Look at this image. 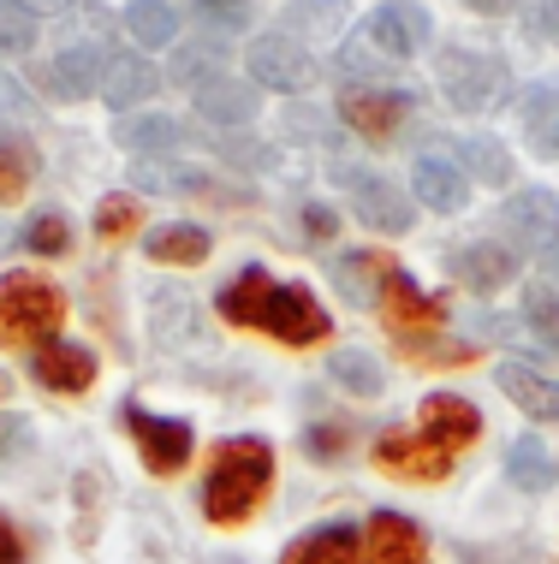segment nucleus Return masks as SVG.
I'll return each mask as SVG.
<instances>
[{"instance_id":"1","label":"nucleus","mask_w":559,"mask_h":564,"mask_svg":"<svg viewBox=\"0 0 559 564\" xmlns=\"http://www.w3.org/2000/svg\"><path fill=\"white\" fill-rule=\"evenodd\" d=\"M215 310H221V322L275 333L280 345H322L327 339V310H315V297L304 285H280L268 268H245L238 280H226Z\"/></svg>"},{"instance_id":"2","label":"nucleus","mask_w":559,"mask_h":564,"mask_svg":"<svg viewBox=\"0 0 559 564\" xmlns=\"http://www.w3.org/2000/svg\"><path fill=\"white\" fill-rule=\"evenodd\" d=\"M268 487H275V452H268V440H226V446L215 452V469H208L203 481V517L221 529L245 523V517H256V506L268 499Z\"/></svg>"},{"instance_id":"3","label":"nucleus","mask_w":559,"mask_h":564,"mask_svg":"<svg viewBox=\"0 0 559 564\" xmlns=\"http://www.w3.org/2000/svg\"><path fill=\"white\" fill-rule=\"evenodd\" d=\"M60 322H66V297H60L49 280H36V273H12V280L0 285V350L7 345L36 350Z\"/></svg>"},{"instance_id":"4","label":"nucleus","mask_w":559,"mask_h":564,"mask_svg":"<svg viewBox=\"0 0 559 564\" xmlns=\"http://www.w3.org/2000/svg\"><path fill=\"white\" fill-rule=\"evenodd\" d=\"M506 66L482 48H447L441 54V89L459 113H494L506 101Z\"/></svg>"},{"instance_id":"5","label":"nucleus","mask_w":559,"mask_h":564,"mask_svg":"<svg viewBox=\"0 0 559 564\" xmlns=\"http://www.w3.org/2000/svg\"><path fill=\"white\" fill-rule=\"evenodd\" d=\"M126 434L138 440L149 476H179V469L191 464V446H196V440H191V422L155 416V410H138V404H126Z\"/></svg>"},{"instance_id":"6","label":"nucleus","mask_w":559,"mask_h":564,"mask_svg":"<svg viewBox=\"0 0 559 564\" xmlns=\"http://www.w3.org/2000/svg\"><path fill=\"white\" fill-rule=\"evenodd\" d=\"M245 66L256 72V84L280 89V96H304V89L315 84V54L298 36H256Z\"/></svg>"},{"instance_id":"7","label":"nucleus","mask_w":559,"mask_h":564,"mask_svg":"<svg viewBox=\"0 0 559 564\" xmlns=\"http://www.w3.org/2000/svg\"><path fill=\"white\" fill-rule=\"evenodd\" d=\"M411 113H417V101L399 96V89H345V96H340V119H345L357 137H369V143L399 137V126H405Z\"/></svg>"},{"instance_id":"8","label":"nucleus","mask_w":559,"mask_h":564,"mask_svg":"<svg viewBox=\"0 0 559 564\" xmlns=\"http://www.w3.org/2000/svg\"><path fill=\"white\" fill-rule=\"evenodd\" d=\"M375 464L399 481H447L452 476V452H441L422 434H399V429L375 440Z\"/></svg>"},{"instance_id":"9","label":"nucleus","mask_w":559,"mask_h":564,"mask_svg":"<svg viewBox=\"0 0 559 564\" xmlns=\"http://www.w3.org/2000/svg\"><path fill=\"white\" fill-rule=\"evenodd\" d=\"M375 310L387 315L393 333H434V327H441V303L422 292V285H417L405 268H393L387 280H381V297H375Z\"/></svg>"},{"instance_id":"10","label":"nucleus","mask_w":559,"mask_h":564,"mask_svg":"<svg viewBox=\"0 0 559 564\" xmlns=\"http://www.w3.org/2000/svg\"><path fill=\"white\" fill-rule=\"evenodd\" d=\"M429 24H434V19L417 7V0H387V7H375V19H369L364 36H369L387 59H411L422 42H429Z\"/></svg>"},{"instance_id":"11","label":"nucleus","mask_w":559,"mask_h":564,"mask_svg":"<svg viewBox=\"0 0 559 564\" xmlns=\"http://www.w3.org/2000/svg\"><path fill=\"white\" fill-rule=\"evenodd\" d=\"M411 185L422 196V208H434V215H459V208L471 203V178H464V166L452 161L447 149H422Z\"/></svg>"},{"instance_id":"12","label":"nucleus","mask_w":559,"mask_h":564,"mask_svg":"<svg viewBox=\"0 0 559 564\" xmlns=\"http://www.w3.org/2000/svg\"><path fill=\"white\" fill-rule=\"evenodd\" d=\"M501 215H506V232L518 238V250H541V256H548L559 243V196L553 191H518Z\"/></svg>"},{"instance_id":"13","label":"nucleus","mask_w":559,"mask_h":564,"mask_svg":"<svg viewBox=\"0 0 559 564\" xmlns=\"http://www.w3.org/2000/svg\"><path fill=\"white\" fill-rule=\"evenodd\" d=\"M422 440H434L441 452H464L471 440L482 434V416L471 399H459V392H434V399H422Z\"/></svg>"},{"instance_id":"14","label":"nucleus","mask_w":559,"mask_h":564,"mask_svg":"<svg viewBox=\"0 0 559 564\" xmlns=\"http://www.w3.org/2000/svg\"><path fill=\"white\" fill-rule=\"evenodd\" d=\"M364 553H369V564H429V541H422V529L411 517L375 511L364 529Z\"/></svg>"},{"instance_id":"15","label":"nucleus","mask_w":559,"mask_h":564,"mask_svg":"<svg viewBox=\"0 0 559 564\" xmlns=\"http://www.w3.org/2000/svg\"><path fill=\"white\" fill-rule=\"evenodd\" d=\"M30 375H36L49 392H89V380H96V357L78 350V345L42 339L36 350H30Z\"/></svg>"},{"instance_id":"16","label":"nucleus","mask_w":559,"mask_h":564,"mask_svg":"<svg viewBox=\"0 0 559 564\" xmlns=\"http://www.w3.org/2000/svg\"><path fill=\"white\" fill-rule=\"evenodd\" d=\"M108 48L101 42H72L66 54L49 66V89L54 96H66V101H78V96H89V89H101V78H108Z\"/></svg>"},{"instance_id":"17","label":"nucleus","mask_w":559,"mask_h":564,"mask_svg":"<svg viewBox=\"0 0 559 564\" xmlns=\"http://www.w3.org/2000/svg\"><path fill=\"white\" fill-rule=\"evenodd\" d=\"M196 119H215V126H250L256 119V84H238L233 72L208 78L203 89H191Z\"/></svg>"},{"instance_id":"18","label":"nucleus","mask_w":559,"mask_h":564,"mask_svg":"<svg viewBox=\"0 0 559 564\" xmlns=\"http://www.w3.org/2000/svg\"><path fill=\"white\" fill-rule=\"evenodd\" d=\"M512 273H518V262H512V250H501V243H464V250H452V280L471 285L482 297L512 285Z\"/></svg>"},{"instance_id":"19","label":"nucleus","mask_w":559,"mask_h":564,"mask_svg":"<svg viewBox=\"0 0 559 564\" xmlns=\"http://www.w3.org/2000/svg\"><path fill=\"white\" fill-rule=\"evenodd\" d=\"M280 564H369V553H364V535H357V529L327 523V529H310L304 541L286 546Z\"/></svg>"},{"instance_id":"20","label":"nucleus","mask_w":559,"mask_h":564,"mask_svg":"<svg viewBox=\"0 0 559 564\" xmlns=\"http://www.w3.org/2000/svg\"><path fill=\"white\" fill-rule=\"evenodd\" d=\"M494 380H501V392L524 410V416H536V422H559V380L536 375V369H524V362H506V369L494 375Z\"/></svg>"},{"instance_id":"21","label":"nucleus","mask_w":559,"mask_h":564,"mask_svg":"<svg viewBox=\"0 0 559 564\" xmlns=\"http://www.w3.org/2000/svg\"><path fill=\"white\" fill-rule=\"evenodd\" d=\"M161 89V72L149 66L143 54H119V59H108V78H101V96L114 101L119 113H131L138 101H149Z\"/></svg>"},{"instance_id":"22","label":"nucleus","mask_w":559,"mask_h":564,"mask_svg":"<svg viewBox=\"0 0 559 564\" xmlns=\"http://www.w3.org/2000/svg\"><path fill=\"white\" fill-rule=\"evenodd\" d=\"M393 273V256L381 250H345L334 262V285L352 303H364V310H375V292H381V280Z\"/></svg>"},{"instance_id":"23","label":"nucleus","mask_w":559,"mask_h":564,"mask_svg":"<svg viewBox=\"0 0 559 564\" xmlns=\"http://www.w3.org/2000/svg\"><path fill=\"white\" fill-rule=\"evenodd\" d=\"M357 220L399 238V232H411V203H405L387 178H357Z\"/></svg>"},{"instance_id":"24","label":"nucleus","mask_w":559,"mask_h":564,"mask_svg":"<svg viewBox=\"0 0 559 564\" xmlns=\"http://www.w3.org/2000/svg\"><path fill=\"white\" fill-rule=\"evenodd\" d=\"M208 243H215V238H208L203 226H185V220H179V226H161V232H149L143 250H149V262L196 268V262H208Z\"/></svg>"},{"instance_id":"25","label":"nucleus","mask_w":559,"mask_h":564,"mask_svg":"<svg viewBox=\"0 0 559 564\" xmlns=\"http://www.w3.org/2000/svg\"><path fill=\"white\" fill-rule=\"evenodd\" d=\"M524 137H530L536 155L559 161V84H541L524 96Z\"/></svg>"},{"instance_id":"26","label":"nucleus","mask_w":559,"mask_h":564,"mask_svg":"<svg viewBox=\"0 0 559 564\" xmlns=\"http://www.w3.org/2000/svg\"><path fill=\"white\" fill-rule=\"evenodd\" d=\"M506 476L524 487V494H548L553 476H559V464H553V452L541 446L536 434H524V440H512V452H506Z\"/></svg>"},{"instance_id":"27","label":"nucleus","mask_w":559,"mask_h":564,"mask_svg":"<svg viewBox=\"0 0 559 564\" xmlns=\"http://www.w3.org/2000/svg\"><path fill=\"white\" fill-rule=\"evenodd\" d=\"M126 30H131L138 48H168V42L179 36V19H173L168 0H131V7H126Z\"/></svg>"},{"instance_id":"28","label":"nucleus","mask_w":559,"mask_h":564,"mask_svg":"<svg viewBox=\"0 0 559 564\" xmlns=\"http://www.w3.org/2000/svg\"><path fill=\"white\" fill-rule=\"evenodd\" d=\"M114 137L126 149H138V155H149V149H179V143H185V126H179V119H155V113H149V119H119Z\"/></svg>"},{"instance_id":"29","label":"nucleus","mask_w":559,"mask_h":564,"mask_svg":"<svg viewBox=\"0 0 559 564\" xmlns=\"http://www.w3.org/2000/svg\"><path fill=\"white\" fill-rule=\"evenodd\" d=\"M131 173H138V185L143 191H161V196H226V191H215L208 185L203 173H179V166H168V161H149V166H131Z\"/></svg>"},{"instance_id":"30","label":"nucleus","mask_w":559,"mask_h":564,"mask_svg":"<svg viewBox=\"0 0 559 564\" xmlns=\"http://www.w3.org/2000/svg\"><path fill=\"white\" fill-rule=\"evenodd\" d=\"M327 375H334L345 392H357V399H375V392H381V369H375V357H364V350L327 357Z\"/></svg>"},{"instance_id":"31","label":"nucleus","mask_w":559,"mask_h":564,"mask_svg":"<svg viewBox=\"0 0 559 564\" xmlns=\"http://www.w3.org/2000/svg\"><path fill=\"white\" fill-rule=\"evenodd\" d=\"M459 155H464V166H476V178H482V185H506V178H512L506 149H501V143H488V137H464V143H459Z\"/></svg>"},{"instance_id":"32","label":"nucleus","mask_w":559,"mask_h":564,"mask_svg":"<svg viewBox=\"0 0 559 564\" xmlns=\"http://www.w3.org/2000/svg\"><path fill=\"white\" fill-rule=\"evenodd\" d=\"M36 48V19L24 12V0H0V54H30Z\"/></svg>"},{"instance_id":"33","label":"nucleus","mask_w":559,"mask_h":564,"mask_svg":"<svg viewBox=\"0 0 559 564\" xmlns=\"http://www.w3.org/2000/svg\"><path fill=\"white\" fill-rule=\"evenodd\" d=\"M524 322H530V333H536L548 350H559V297H553V292L530 285V292H524Z\"/></svg>"},{"instance_id":"34","label":"nucleus","mask_w":559,"mask_h":564,"mask_svg":"<svg viewBox=\"0 0 559 564\" xmlns=\"http://www.w3.org/2000/svg\"><path fill=\"white\" fill-rule=\"evenodd\" d=\"M345 19H352V7H345V0H298V7L286 12V24H298V30H322V36H334Z\"/></svg>"},{"instance_id":"35","label":"nucleus","mask_w":559,"mask_h":564,"mask_svg":"<svg viewBox=\"0 0 559 564\" xmlns=\"http://www.w3.org/2000/svg\"><path fill=\"white\" fill-rule=\"evenodd\" d=\"M138 196H101V208H96V232L101 238H126V232H138Z\"/></svg>"},{"instance_id":"36","label":"nucleus","mask_w":559,"mask_h":564,"mask_svg":"<svg viewBox=\"0 0 559 564\" xmlns=\"http://www.w3.org/2000/svg\"><path fill=\"white\" fill-rule=\"evenodd\" d=\"M24 243H30L36 256H66V250H72V226L60 220V215H36V220L24 226Z\"/></svg>"},{"instance_id":"37","label":"nucleus","mask_w":559,"mask_h":564,"mask_svg":"<svg viewBox=\"0 0 559 564\" xmlns=\"http://www.w3.org/2000/svg\"><path fill=\"white\" fill-rule=\"evenodd\" d=\"M24 191H30V155L0 143V203H19Z\"/></svg>"},{"instance_id":"38","label":"nucleus","mask_w":559,"mask_h":564,"mask_svg":"<svg viewBox=\"0 0 559 564\" xmlns=\"http://www.w3.org/2000/svg\"><path fill=\"white\" fill-rule=\"evenodd\" d=\"M215 66H221V54H208V48H185V54H179V66H173V72H179V84L203 89L208 78H221Z\"/></svg>"},{"instance_id":"39","label":"nucleus","mask_w":559,"mask_h":564,"mask_svg":"<svg viewBox=\"0 0 559 564\" xmlns=\"http://www.w3.org/2000/svg\"><path fill=\"white\" fill-rule=\"evenodd\" d=\"M340 59H345V72H375V78H381V72L393 66V59H387L381 48H375L369 36H352V42H345V54H340Z\"/></svg>"},{"instance_id":"40","label":"nucleus","mask_w":559,"mask_h":564,"mask_svg":"<svg viewBox=\"0 0 559 564\" xmlns=\"http://www.w3.org/2000/svg\"><path fill=\"white\" fill-rule=\"evenodd\" d=\"M196 7H203L208 19H221V24H245L250 19V0H196Z\"/></svg>"},{"instance_id":"41","label":"nucleus","mask_w":559,"mask_h":564,"mask_svg":"<svg viewBox=\"0 0 559 564\" xmlns=\"http://www.w3.org/2000/svg\"><path fill=\"white\" fill-rule=\"evenodd\" d=\"M334 226H340V215H334L327 203H310V208H304V232H310V238H334Z\"/></svg>"},{"instance_id":"42","label":"nucleus","mask_w":559,"mask_h":564,"mask_svg":"<svg viewBox=\"0 0 559 564\" xmlns=\"http://www.w3.org/2000/svg\"><path fill=\"white\" fill-rule=\"evenodd\" d=\"M530 19H536V30H541V42H553V48H559V0H536Z\"/></svg>"},{"instance_id":"43","label":"nucleus","mask_w":559,"mask_h":564,"mask_svg":"<svg viewBox=\"0 0 559 564\" xmlns=\"http://www.w3.org/2000/svg\"><path fill=\"white\" fill-rule=\"evenodd\" d=\"M0 564H24V535L12 529V517H0Z\"/></svg>"},{"instance_id":"44","label":"nucleus","mask_w":559,"mask_h":564,"mask_svg":"<svg viewBox=\"0 0 559 564\" xmlns=\"http://www.w3.org/2000/svg\"><path fill=\"white\" fill-rule=\"evenodd\" d=\"M345 429H310V457H340Z\"/></svg>"},{"instance_id":"45","label":"nucleus","mask_w":559,"mask_h":564,"mask_svg":"<svg viewBox=\"0 0 559 564\" xmlns=\"http://www.w3.org/2000/svg\"><path fill=\"white\" fill-rule=\"evenodd\" d=\"M30 429H24V416H0V457H7L12 446H24Z\"/></svg>"},{"instance_id":"46","label":"nucleus","mask_w":559,"mask_h":564,"mask_svg":"<svg viewBox=\"0 0 559 564\" xmlns=\"http://www.w3.org/2000/svg\"><path fill=\"white\" fill-rule=\"evenodd\" d=\"M66 7H78V0H24L30 19H36V12H66Z\"/></svg>"},{"instance_id":"47","label":"nucleus","mask_w":559,"mask_h":564,"mask_svg":"<svg viewBox=\"0 0 559 564\" xmlns=\"http://www.w3.org/2000/svg\"><path fill=\"white\" fill-rule=\"evenodd\" d=\"M464 7H476V12H506L512 0H464Z\"/></svg>"},{"instance_id":"48","label":"nucleus","mask_w":559,"mask_h":564,"mask_svg":"<svg viewBox=\"0 0 559 564\" xmlns=\"http://www.w3.org/2000/svg\"><path fill=\"white\" fill-rule=\"evenodd\" d=\"M7 399H12V380H7V375H0V404H7Z\"/></svg>"},{"instance_id":"49","label":"nucleus","mask_w":559,"mask_h":564,"mask_svg":"<svg viewBox=\"0 0 559 564\" xmlns=\"http://www.w3.org/2000/svg\"><path fill=\"white\" fill-rule=\"evenodd\" d=\"M548 268H553V280H559V243H553V250H548Z\"/></svg>"}]
</instances>
